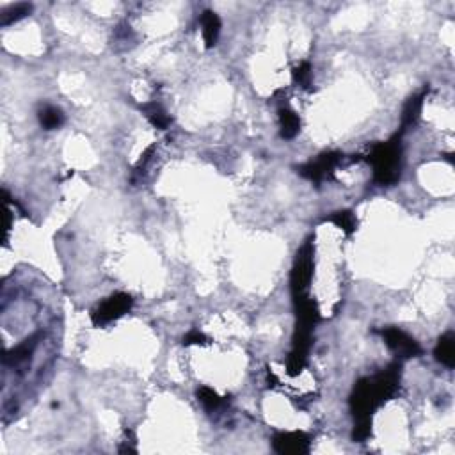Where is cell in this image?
Instances as JSON below:
<instances>
[{"mask_svg":"<svg viewBox=\"0 0 455 455\" xmlns=\"http://www.w3.org/2000/svg\"><path fill=\"white\" fill-rule=\"evenodd\" d=\"M400 363H391L379 374L359 379L351 395V411L354 420H372V414L397 393L400 386Z\"/></svg>","mask_w":455,"mask_h":455,"instance_id":"cell-1","label":"cell"},{"mask_svg":"<svg viewBox=\"0 0 455 455\" xmlns=\"http://www.w3.org/2000/svg\"><path fill=\"white\" fill-rule=\"evenodd\" d=\"M397 133L390 141L377 142L368 153V162L374 168V180L379 185H393L399 181L402 173V144Z\"/></svg>","mask_w":455,"mask_h":455,"instance_id":"cell-2","label":"cell"},{"mask_svg":"<svg viewBox=\"0 0 455 455\" xmlns=\"http://www.w3.org/2000/svg\"><path fill=\"white\" fill-rule=\"evenodd\" d=\"M313 253L315 245L311 241L302 244L301 249L297 251L292 274H290V288H292L293 299L308 296L309 283H311V278H313Z\"/></svg>","mask_w":455,"mask_h":455,"instance_id":"cell-3","label":"cell"},{"mask_svg":"<svg viewBox=\"0 0 455 455\" xmlns=\"http://www.w3.org/2000/svg\"><path fill=\"white\" fill-rule=\"evenodd\" d=\"M311 333H313V327L302 326V324H297L296 326L292 351H290V356H288L287 361V370L292 377L301 374L302 368L308 363V354L309 348H311Z\"/></svg>","mask_w":455,"mask_h":455,"instance_id":"cell-4","label":"cell"},{"mask_svg":"<svg viewBox=\"0 0 455 455\" xmlns=\"http://www.w3.org/2000/svg\"><path fill=\"white\" fill-rule=\"evenodd\" d=\"M133 299L130 293H112L111 297H107L105 301L100 302L98 308L93 311L91 318H93V324L95 326H105L109 322H114L118 318H121L123 315H126L132 309Z\"/></svg>","mask_w":455,"mask_h":455,"instance_id":"cell-5","label":"cell"},{"mask_svg":"<svg viewBox=\"0 0 455 455\" xmlns=\"http://www.w3.org/2000/svg\"><path fill=\"white\" fill-rule=\"evenodd\" d=\"M342 157L344 155L338 151H326V153L318 155L317 160H309L308 164L301 166L297 173L306 180L320 184V181L333 178V173H335L336 166L342 162Z\"/></svg>","mask_w":455,"mask_h":455,"instance_id":"cell-6","label":"cell"},{"mask_svg":"<svg viewBox=\"0 0 455 455\" xmlns=\"http://www.w3.org/2000/svg\"><path fill=\"white\" fill-rule=\"evenodd\" d=\"M381 336L384 344L393 351L402 359H411V357L421 356V347L417 340L409 336L399 327H384L381 331Z\"/></svg>","mask_w":455,"mask_h":455,"instance_id":"cell-7","label":"cell"},{"mask_svg":"<svg viewBox=\"0 0 455 455\" xmlns=\"http://www.w3.org/2000/svg\"><path fill=\"white\" fill-rule=\"evenodd\" d=\"M272 448L281 455H302L309 452V436L301 430L293 432H276Z\"/></svg>","mask_w":455,"mask_h":455,"instance_id":"cell-8","label":"cell"},{"mask_svg":"<svg viewBox=\"0 0 455 455\" xmlns=\"http://www.w3.org/2000/svg\"><path fill=\"white\" fill-rule=\"evenodd\" d=\"M427 95H429V89H423L418 95H412L411 98L406 102L404 109H402V118H400V132H406L409 126H412L420 120L421 109H423V102H425Z\"/></svg>","mask_w":455,"mask_h":455,"instance_id":"cell-9","label":"cell"},{"mask_svg":"<svg viewBox=\"0 0 455 455\" xmlns=\"http://www.w3.org/2000/svg\"><path fill=\"white\" fill-rule=\"evenodd\" d=\"M201 30L203 39H205L206 48H214L219 41L221 34V18L214 13V11H205L201 14Z\"/></svg>","mask_w":455,"mask_h":455,"instance_id":"cell-10","label":"cell"},{"mask_svg":"<svg viewBox=\"0 0 455 455\" xmlns=\"http://www.w3.org/2000/svg\"><path fill=\"white\" fill-rule=\"evenodd\" d=\"M36 340H38V336H32V338L25 340V342H22V344L16 345L14 348L8 351V353L4 354V365L20 366L23 365V363H27L29 357L32 356V353H34L36 345H38Z\"/></svg>","mask_w":455,"mask_h":455,"instance_id":"cell-11","label":"cell"},{"mask_svg":"<svg viewBox=\"0 0 455 455\" xmlns=\"http://www.w3.org/2000/svg\"><path fill=\"white\" fill-rule=\"evenodd\" d=\"M436 359L447 368H454L455 365V338L454 333H447L438 340V345L434 348Z\"/></svg>","mask_w":455,"mask_h":455,"instance_id":"cell-12","label":"cell"},{"mask_svg":"<svg viewBox=\"0 0 455 455\" xmlns=\"http://www.w3.org/2000/svg\"><path fill=\"white\" fill-rule=\"evenodd\" d=\"M279 118V132L283 139H293L301 130V120L297 116L292 109L281 107L278 111Z\"/></svg>","mask_w":455,"mask_h":455,"instance_id":"cell-13","label":"cell"},{"mask_svg":"<svg viewBox=\"0 0 455 455\" xmlns=\"http://www.w3.org/2000/svg\"><path fill=\"white\" fill-rule=\"evenodd\" d=\"M141 111L144 112V116L148 118V121H150L155 129L166 130L169 129V125H171L173 120L168 116V112L164 111L157 102L144 103V105H141Z\"/></svg>","mask_w":455,"mask_h":455,"instance_id":"cell-14","label":"cell"},{"mask_svg":"<svg viewBox=\"0 0 455 455\" xmlns=\"http://www.w3.org/2000/svg\"><path fill=\"white\" fill-rule=\"evenodd\" d=\"M38 118L45 130H56L65 125V114L60 109L54 107V105H47V107L41 109Z\"/></svg>","mask_w":455,"mask_h":455,"instance_id":"cell-15","label":"cell"},{"mask_svg":"<svg viewBox=\"0 0 455 455\" xmlns=\"http://www.w3.org/2000/svg\"><path fill=\"white\" fill-rule=\"evenodd\" d=\"M326 221H329V223L335 224L336 228H340V230H342L345 235H353V233L356 232L357 221H356V217H354V214L351 210L335 212L333 215L326 217Z\"/></svg>","mask_w":455,"mask_h":455,"instance_id":"cell-16","label":"cell"},{"mask_svg":"<svg viewBox=\"0 0 455 455\" xmlns=\"http://www.w3.org/2000/svg\"><path fill=\"white\" fill-rule=\"evenodd\" d=\"M30 13H32V4H25V2H22V4H14L2 13V22L0 23L4 27H8L11 25V23L20 22L22 18L29 16Z\"/></svg>","mask_w":455,"mask_h":455,"instance_id":"cell-17","label":"cell"},{"mask_svg":"<svg viewBox=\"0 0 455 455\" xmlns=\"http://www.w3.org/2000/svg\"><path fill=\"white\" fill-rule=\"evenodd\" d=\"M196 395H198V400L201 402L203 406H205V409H208V411H214V409L221 408V406H223V402H224V400L219 397V393H217V391H214L212 388H208V386L198 388Z\"/></svg>","mask_w":455,"mask_h":455,"instance_id":"cell-18","label":"cell"},{"mask_svg":"<svg viewBox=\"0 0 455 455\" xmlns=\"http://www.w3.org/2000/svg\"><path fill=\"white\" fill-rule=\"evenodd\" d=\"M293 80L301 87L308 89L309 84H311V65L304 60V63L297 66V68L293 69Z\"/></svg>","mask_w":455,"mask_h":455,"instance_id":"cell-19","label":"cell"},{"mask_svg":"<svg viewBox=\"0 0 455 455\" xmlns=\"http://www.w3.org/2000/svg\"><path fill=\"white\" fill-rule=\"evenodd\" d=\"M370 434H372V420H356L353 432L354 441L357 443L366 441V439L370 438Z\"/></svg>","mask_w":455,"mask_h":455,"instance_id":"cell-20","label":"cell"},{"mask_svg":"<svg viewBox=\"0 0 455 455\" xmlns=\"http://www.w3.org/2000/svg\"><path fill=\"white\" fill-rule=\"evenodd\" d=\"M206 344H208V338H206L201 331H198V329L189 331V333L184 336L185 347H190V345H206Z\"/></svg>","mask_w":455,"mask_h":455,"instance_id":"cell-21","label":"cell"}]
</instances>
